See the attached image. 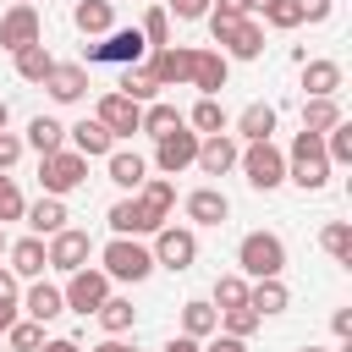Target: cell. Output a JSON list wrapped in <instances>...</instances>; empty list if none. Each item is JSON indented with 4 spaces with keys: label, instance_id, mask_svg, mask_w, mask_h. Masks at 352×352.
Returning <instances> with one entry per match:
<instances>
[{
    "label": "cell",
    "instance_id": "6da1fadb",
    "mask_svg": "<svg viewBox=\"0 0 352 352\" xmlns=\"http://www.w3.org/2000/svg\"><path fill=\"white\" fill-rule=\"evenodd\" d=\"M99 270L110 275V286H116V280H121V286H143V280L154 275V253H148L143 236H110V242L99 248Z\"/></svg>",
    "mask_w": 352,
    "mask_h": 352
},
{
    "label": "cell",
    "instance_id": "7a4b0ae2",
    "mask_svg": "<svg viewBox=\"0 0 352 352\" xmlns=\"http://www.w3.org/2000/svg\"><path fill=\"white\" fill-rule=\"evenodd\" d=\"M286 182L302 187V192H324L330 187V160H324L319 132H297L292 138V148H286Z\"/></svg>",
    "mask_w": 352,
    "mask_h": 352
},
{
    "label": "cell",
    "instance_id": "3957f363",
    "mask_svg": "<svg viewBox=\"0 0 352 352\" xmlns=\"http://www.w3.org/2000/svg\"><path fill=\"white\" fill-rule=\"evenodd\" d=\"M236 275L242 280H275V275H286V242L275 231H248L236 242Z\"/></svg>",
    "mask_w": 352,
    "mask_h": 352
},
{
    "label": "cell",
    "instance_id": "277c9868",
    "mask_svg": "<svg viewBox=\"0 0 352 352\" xmlns=\"http://www.w3.org/2000/svg\"><path fill=\"white\" fill-rule=\"evenodd\" d=\"M209 38L226 60H258L264 55V22L258 16H209Z\"/></svg>",
    "mask_w": 352,
    "mask_h": 352
},
{
    "label": "cell",
    "instance_id": "5b68a950",
    "mask_svg": "<svg viewBox=\"0 0 352 352\" xmlns=\"http://www.w3.org/2000/svg\"><path fill=\"white\" fill-rule=\"evenodd\" d=\"M236 170L253 192H275V187H286V148H275V138L270 143H242Z\"/></svg>",
    "mask_w": 352,
    "mask_h": 352
},
{
    "label": "cell",
    "instance_id": "8992f818",
    "mask_svg": "<svg viewBox=\"0 0 352 352\" xmlns=\"http://www.w3.org/2000/svg\"><path fill=\"white\" fill-rule=\"evenodd\" d=\"M148 253H154V270L187 275V270L198 264V231H192V226H160Z\"/></svg>",
    "mask_w": 352,
    "mask_h": 352
},
{
    "label": "cell",
    "instance_id": "52a82bcc",
    "mask_svg": "<svg viewBox=\"0 0 352 352\" xmlns=\"http://www.w3.org/2000/svg\"><path fill=\"white\" fill-rule=\"evenodd\" d=\"M88 182V160L77 154V148H60V154H44L38 160V187H44V198H66V192H77Z\"/></svg>",
    "mask_w": 352,
    "mask_h": 352
},
{
    "label": "cell",
    "instance_id": "ba28073f",
    "mask_svg": "<svg viewBox=\"0 0 352 352\" xmlns=\"http://www.w3.org/2000/svg\"><path fill=\"white\" fill-rule=\"evenodd\" d=\"M60 297H66V314H99V302L110 297V275L99 270V264H82V270H72L66 275V286H60Z\"/></svg>",
    "mask_w": 352,
    "mask_h": 352
},
{
    "label": "cell",
    "instance_id": "9c48e42d",
    "mask_svg": "<svg viewBox=\"0 0 352 352\" xmlns=\"http://www.w3.org/2000/svg\"><path fill=\"white\" fill-rule=\"evenodd\" d=\"M143 55H148V44L138 28H110L99 44H88V66H138Z\"/></svg>",
    "mask_w": 352,
    "mask_h": 352
},
{
    "label": "cell",
    "instance_id": "30bf717a",
    "mask_svg": "<svg viewBox=\"0 0 352 352\" xmlns=\"http://www.w3.org/2000/svg\"><path fill=\"white\" fill-rule=\"evenodd\" d=\"M44 258H50L55 275H72V270H82V264L94 258V236L77 231V226H66V231H55V236L44 242Z\"/></svg>",
    "mask_w": 352,
    "mask_h": 352
},
{
    "label": "cell",
    "instance_id": "8fae6325",
    "mask_svg": "<svg viewBox=\"0 0 352 352\" xmlns=\"http://www.w3.org/2000/svg\"><path fill=\"white\" fill-rule=\"evenodd\" d=\"M28 44H44V16H38V6H6V16H0V50L16 55V50H28Z\"/></svg>",
    "mask_w": 352,
    "mask_h": 352
},
{
    "label": "cell",
    "instance_id": "7c38bea8",
    "mask_svg": "<svg viewBox=\"0 0 352 352\" xmlns=\"http://www.w3.org/2000/svg\"><path fill=\"white\" fill-rule=\"evenodd\" d=\"M226 77H231V60H226L220 50H192V60H187V88H198V99H220Z\"/></svg>",
    "mask_w": 352,
    "mask_h": 352
},
{
    "label": "cell",
    "instance_id": "4fadbf2b",
    "mask_svg": "<svg viewBox=\"0 0 352 352\" xmlns=\"http://www.w3.org/2000/svg\"><path fill=\"white\" fill-rule=\"evenodd\" d=\"M94 121H99V126H104V132L121 143V138H132V132H138V121H143V104H132L126 94H116V88H110V94H99V104H94Z\"/></svg>",
    "mask_w": 352,
    "mask_h": 352
},
{
    "label": "cell",
    "instance_id": "5bb4252c",
    "mask_svg": "<svg viewBox=\"0 0 352 352\" xmlns=\"http://www.w3.org/2000/svg\"><path fill=\"white\" fill-rule=\"evenodd\" d=\"M192 160H198V132H187V126H176L154 143V170L160 176H182V170H192Z\"/></svg>",
    "mask_w": 352,
    "mask_h": 352
},
{
    "label": "cell",
    "instance_id": "9a60e30c",
    "mask_svg": "<svg viewBox=\"0 0 352 352\" xmlns=\"http://www.w3.org/2000/svg\"><path fill=\"white\" fill-rule=\"evenodd\" d=\"M187 60H192V44H165V50H148L143 55V66L154 72L160 94L165 88H187Z\"/></svg>",
    "mask_w": 352,
    "mask_h": 352
},
{
    "label": "cell",
    "instance_id": "2e32d148",
    "mask_svg": "<svg viewBox=\"0 0 352 352\" xmlns=\"http://www.w3.org/2000/svg\"><path fill=\"white\" fill-rule=\"evenodd\" d=\"M104 220H110V236H154V231H160V220L143 209V198H138V192L116 198Z\"/></svg>",
    "mask_w": 352,
    "mask_h": 352
},
{
    "label": "cell",
    "instance_id": "e0dca14e",
    "mask_svg": "<svg viewBox=\"0 0 352 352\" xmlns=\"http://www.w3.org/2000/svg\"><path fill=\"white\" fill-rule=\"evenodd\" d=\"M341 82H346L341 60H330V55H308L302 60V99H336Z\"/></svg>",
    "mask_w": 352,
    "mask_h": 352
},
{
    "label": "cell",
    "instance_id": "ac0fdd59",
    "mask_svg": "<svg viewBox=\"0 0 352 352\" xmlns=\"http://www.w3.org/2000/svg\"><path fill=\"white\" fill-rule=\"evenodd\" d=\"M182 214L192 220V231H198V226H226V220H231V198H226L220 187H192V192L182 198Z\"/></svg>",
    "mask_w": 352,
    "mask_h": 352
},
{
    "label": "cell",
    "instance_id": "d6986e66",
    "mask_svg": "<svg viewBox=\"0 0 352 352\" xmlns=\"http://www.w3.org/2000/svg\"><path fill=\"white\" fill-rule=\"evenodd\" d=\"M16 308H22V319L50 324V319H60V314H66V297H60V286H55V280H28Z\"/></svg>",
    "mask_w": 352,
    "mask_h": 352
},
{
    "label": "cell",
    "instance_id": "ffe728a7",
    "mask_svg": "<svg viewBox=\"0 0 352 352\" xmlns=\"http://www.w3.org/2000/svg\"><path fill=\"white\" fill-rule=\"evenodd\" d=\"M44 94H50L55 104L88 99V66H82V60H55V72L44 77Z\"/></svg>",
    "mask_w": 352,
    "mask_h": 352
},
{
    "label": "cell",
    "instance_id": "44dd1931",
    "mask_svg": "<svg viewBox=\"0 0 352 352\" xmlns=\"http://www.w3.org/2000/svg\"><path fill=\"white\" fill-rule=\"evenodd\" d=\"M275 121H280V110H275L270 99H253V104L231 121V138H236V143H270V138H275Z\"/></svg>",
    "mask_w": 352,
    "mask_h": 352
},
{
    "label": "cell",
    "instance_id": "7402d4cb",
    "mask_svg": "<svg viewBox=\"0 0 352 352\" xmlns=\"http://www.w3.org/2000/svg\"><path fill=\"white\" fill-rule=\"evenodd\" d=\"M236 154H242V143L231 138V132H214V138H198V170L204 176H231L236 170Z\"/></svg>",
    "mask_w": 352,
    "mask_h": 352
},
{
    "label": "cell",
    "instance_id": "603a6c76",
    "mask_svg": "<svg viewBox=\"0 0 352 352\" xmlns=\"http://www.w3.org/2000/svg\"><path fill=\"white\" fill-rule=\"evenodd\" d=\"M6 270L28 286V280H44V270H50V258H44V236H16L11 248H6Z\"/></svg>",
    "mask_w": 352,
    "mask_h": 352
},
{
    "label": "cell",
    "instance_id": "cb8c5ba5",
    "mask_svg": "<svg viewBox=\"0 0 352 352\" xmlns=\"http://www.w3.org/2000/svg\"><path fill=\"white\" fill-rule=\"evenodd\" d=\"M66 148H77L82 160H104V154L116 148V138H110L94 116H82V121H72V126H66Z\"/></svg>",
    "mask_w": 352,
    "mask_h": 352
},
{
    "label": "cell",
    "instance_id": "d4e9b609",
    "mask_svg": "<svg viewBox=\"0 0 352 352\" xmlns=\"http://www.w3.org/2000/svg\"><path fill=\"white\" fill-rule=\"evenodd\" d=\"M28 236H55V231H66L72 226V209H66V198H38V204H28Z\"/></svg>",
    "mask_w": 352,
    "mask_h": 352
},
{
    "label": "cell",
    "instance_id": "484cf974",
    "mask_svg": "<svg viewBox=\"0 0 352 352\" xmlns=\"http://www.w3.org/2000/svg\"><path fill=\"white\" fill-rule=\"evenodd\" d=\"M104 170H110V182H116L121 192H138V187L148 182V160L132 154V148H110V154H104Z\"/></svg>",
    "mask_w": 352,
    "mask_h": 352
},
{
    "label": "cell",
    "instance_id": "4316f807",
    "mask_svg": "<svg viewBox=\"0 0 352 352\" xmlns=\"http://www.w3.org/2000/svg\"><path fill=\"white\" fill-rule=\"evenodd\" d=\"M248 308L258 314V319H275V314H286L292 308V286L275 275V280H248Z\"/></svg>",
    "mask_w": 352,
    "mask_h": 352
},
{
    "label": "cell",
    "instance_id": "83f0119b",
    "mask_svg": "<svg viewBox=\"0 0 352 352\" xmlns=\"http://www.w3.org/2000/svg\"><path fill=\"white\" fill-rule=\"evenodd\" d=\"M72 28H77L82 38H104V33L116 28V6H110V0H77V6H72Z\"/></svg>",
    "mask_w": 352,
    "mask_h": 352
},
{
    "label": "cell",
    "instance_id": "f1b7e54d",
    "mask_svg": "<svg viewBox=\"0 0 352 352\" xmlns=\"http://www.w3.org/2000/svg\"><path fill=\"white\" fill-rule=\"evenodd\" d=\"M22 143H28L38 160H44V154H60V148H66V126H60L55 116H33L28 132H22Z\"/></svg>",
    "mask_w": 352,
    "mask_h": 352
},
{
    "label": "cell",
    "instance_id": "f546056e",
    "mask_svg": "<svg viewBox=\"0 0 352 352\" xmlns=\"http://www.w3.org/2000/svg\"><path fill=\"white\" fill-rule=\"evenodd\" d=\"M187 132H198V138H214V132H231V116H226V104L220 99H198L187 116Z\"/></svg>",
    "mask_w": 352,
    "mask_h": 352
},
{
    "label": "cell",
    "instance_id": "4dcf8cb0",
    "mask_svg": "<svg viewBox=\"0 0 352 352\" xmlns=\"http://www.w3.org/2000/svg\"><path fill=\"white\" fill-rule=\"evenodd\" d=\"M138 198H143V209H148L160 226H170V209H176V182H170V176H148V182L138 187Z\"/></svg>",
    "mask_w": 352,
    "mask_h": 352
},
{
    "label": "cell",
    "instance_id": "1f68e13d",
    "mask_svg": "<svg viewBox=\"0 0 352 352\" xmlns=\"http://www.w3.org/2000/svg\"><path fill=\"white\" fill-rule=\"evenodd\" d=\"M220 330V314H214V302L209 297H192V302H182V336H192V341H209Z\"/></svg>",
    "mask_w": 352,
    "mask_h": 352
},
{
    "label": "cell",
    "instance_id": "d6a6232c",
    "mask_svg": "<svg viewBox=\"0 0 352 352\" xmlns=\"http://www.w3.org/2000/svg\"><path fill=\"white\" fill-rule=\"evenodd\" d=\"M116 94H126L132 104H154V99H160V82H154V72L138 60V66H121V82H116Z\"/></svg>",
    "mask_w": 352,
    "mask_h": 352
},
{
    "label": "cell",
    "instance_id": "836d02e7",
    "mask_svg": "<svg viewBox=\"0 0 352 352\" xmlns=\"http://www.w3.org/2000/svg\"><path fill=\"white\" fill-rule=\"evenodd\" d=\"M94 319H99V330H104V336H126V330L138 324V308H132V297H116V292H110V297L99 302V314H94Z\"/></svg>",
    "mask_w": 352,
    "mask_h": 352
},
{
    "label": "cell",
    "instance_id": "e575fe53",
    "mask_svg": "<svg viewBox=\"0 0 352 352\" xmlns=\"http://www.w3.org/2000/svg\"><path fill=\"white\" fill-rule=\"evenodd\" d=\"M11 60H16V77H22V82H33V88H44V77L55 72V55H50L44 44H28V50H16Z\"/></svg>",
    "mask_w": 352,
    "mask_h": 352
},
{
    "label": "cell",
    "instance_id": "d590c367",
    "mask_svg": "<svg viewBox=\"0 0 352 352\" xmlns=\"http://www.w3.org/2000/svg\"><path fill=\"white\" fill-rule=\"evenodd\" d=\"M176 126H187L182 121V110L170 104V99H154V104H143V121H138V132H148L154 143L165 138V132H176Z\"/></svg>",
    "mask_w": 352,
    "mask_h": 352
},
{
    "label": "cell",
    "instance_id": "8d00e7d4",
    "mask_svg": "<svg viewBox=\"0 0 352 352\" xmlns=\"http://www.w3.org/2000/svg\"><path fill=\"white\" fill-rule=\"evenodd\" d=\"M336 121H346V110H341V99H302V132H330Z\"/></svg>",
    "mask_w": 352,
    "mask_h": 352
},
{
    "label": "cell",
    "instance_id": "74e56055",
    "mask_svg": "<svg viewBox=\"0 0 352 352\" xmlns=\"http://www.w3.org/2000/svg\"><path fill=\"white\" fill-rule=\"evenodd\" d=\"M319 143H324V160H330V170H336V165H352V121H336V126H330Z\"/></svg>",
    "mask_w": 352,
    "mask_h": 352
},
{
    "label": "cell",
    "instance_id": "f35d334b",
    "mask_svg": "<svg viewBox=\"0 0 352 352\" xmlns=\"http://www.w3.org/2000/svg\"><path fill=\"white\" fill-rule=\"evenodd\" d=\"M319 248H324L336 264H352V226H346V220H330V226L319 231Z\"/></svg>",
    "mask_w": 352,
    "mask_h": 352
},
{
    "label": "cell",
    "instance_id": "ab89813d",
    "mask_svg": "<svg viewBox=\"0 0 352 352\" xmlns=\"http://www.w3.org/2000/svg\"><path fill=\"white\" fill-rule=\"evenodd\" d=\"M209 302H214V314H226V308H242L248 302V280L231 270V275H220L214 280V292H209Z\"/></svg>",
    "mask_w": 352,
    "mask_h": 352
},
{
    "label": "cell",
    "instance_id": "60d3db41",
    "mask_svg": "<svg viewBox=\"0 0 352 352\" xmlns=\"http://www.w3.org/2000/svg\"><path fill=\"white\" fill-rule=\"evenodd\" d=\"M138 33H143L148 50H165V44H170V16H165V6H148L143 22H138Z\"/></svg>",
    "mask_w": 352,
    "mask_h": 352
},
{
    "label": "cell",
    "instance_id": "b9f144b4",
    "mask_svg": "<svg viewBox=\"0 0 352 352\" xmlns=\"http://www.w3.org/2000/svg\"><path fill=\"white\" fill-rule=\"evenodd\" d=\"M258 324H264V319H258V314H253L248 302H242V308H226V314H220V336H236V341H248V336H253Z\"/></svg>",
    "mask_w": 352,
    "mask_h": 352
},
{
    "label": "cell",
    "instance_id": "7bdbcfd3",
    "mask_svg": "<svg viewBox=\"0 0 352 352\" xmlns=\"http://www.w3.org/2000/svg\"><path fill=\"white\" fill-rule=\"evenodd\" d=\"M0 341H6L11 352H38V346H44V324H33V319H16V324H11Z\"/></svg>",
    "mask_w": 352,
    "mask_h": 352
},
{
    "label": "cell",
    "instance_id": "ee69618b",
    "mask_svg": "<svg viewBox=\"0 0 352 352\" xmlns=\"http://www.w3.org/2000/svg\"><path fill=\"white\" fill-rule=\"evenodd\" d=\"M264 28H280V33H292V28H302V11H297V0H275L264 16H258Z\"/></svg>",
    "mask_w": 352,
    "mask_h": 352
},
{
    "label": "cell",
    "instance_id": "f6af8a7d",
    "mask_svg": "<svg viewBox=\"0 0 352 352\" xmlns=\"http://www.w3.org/2000/svg\"><path fill=\"white\" fill-rule=\"evenodd\" d=\"M28 214V198H22V187L11 182V176H0V226L6 220H22Z\"/></svg>",
    "mask_w": 352,
    "mask_h": 352
},
{
    "label": "cell",
    "instance_id": "bcb514c9",
    "mask_svg": "<svg viewBox=\"0 0 352 352\" xmlns=\"http://www.w3.org/2000/svg\"><path fill=\"white\" fill-rule=\"evenodd\" d=\"M165 6V16H176V22H204L209 16V0H160Z\"/></svg>",
    "mask_w": 352,
    "mask_h": 352
},
{
    "label": "cell",
    "instance_id": "7dc6e473",
    "mask_svg": "<svg viewBox=\"0 0 352 352\" xmlns=\"http://www.w3.org/2000/svg\"><path fill=\"white\" fill-rule=\"evenodd\" d=\"M22 154H28V143H22V132H0V176H6V170H11V165H16Z\"/></svg>",
    "mask_w": 352,
    "mask_h": 352
},
{
    "label": "cell",
    "instance_id": "c3c4849f",
    "mask_svg": "<svg viewBox=\"0 0 352 352\" xmlns=\"http://www.w3.org/2000/svg\"><path fill=\"white\" fill-rule=\"evenodd\" d=\"M297 11H302V22H308V28H319V22H330L336 0H297Z\"/></svg>",
    "mask_w": 352,
    "mask_h": 352
},
{
    "label": "cell",
    "instance_id": "681fc988",
    "mask_svg": "<svg viewBox=\"0 0 352 352\" xmlns=\"http://www.w3.org/2000/svg\"><path fill=\"white\" fill-rule=\"evenodd\" d=\"M16 302H22V280L0 264V308H16Z\"/></svg>",
    "mask_w": 352,
    "mask_h": 352
},
{
    "label": "cell",
    "instance_id": "f907efd6",
    "mask_svg": "<svg viewBox=\"0 0 352 352\" xmlns=\"http://www.w3.org/2000/svg\"><path fill=\"white\" fill-rule=\"evenodd\" d=\"M204 352H248V341H236V336H220V330H214V336L204 341Z\"/></svg>",
    "mask_w": 352,
    "mask_h": 352
},
{
    "label": "cell",
    "instance_id": "816d5d0a",
    "mask_svg": "<svg viewBox=\"0 0 352 352\" xmlns=\"http://www.w3.org/2000/svg\"><path fill=\"white\" fill-rule=\"evenodd\" d=\"M209 16H248V0H209Z\"/></svg>",
    "mask_w": 352,
    "mask_h": 352
},
{
    "label": "cell",
    "instance_id": "f5cc1de1",
    "mask_svg": "<svg viewBox=\"0 0 352 352\" xmlns=\"http://www.w3.org/2000/svg\"><path fill=\"white\" fill-rule=\"evenodd\" d=\"M330 330H336L341 341H352V308H336V314H330Z\"/></svg>",
    "mask_w": 352,
    "mask_h": 352
},
{
    "label": "cell",
    "instance_id": "db71d44e",
    "mask_svg": "<svg viewBox=\"0 0 352 352\" xmlns=\"http://www.w3.org/2000/svg\"><path fill=\"white\" fill-rule=\"evenodd\" d=\"M160 352H204V341H192V336H182V330H176V336H170Z\"/></svg>",
    "mask_w": 352,
    "mask_h": 352
},
{
    "label": "cell",
    "instance_id": "11a10c76",
    "mask_svg": "<svg viewBox=\"0 0 352 352\" xmlns=\"http://www.w3.org/2000/svg\"><path fill=\"white\" fill-rule=\"evenodd\" d=\"M38 352H82V346H77V336H44Z\"/></svg>",
    "mask_w": 352,
    "mask_h": 352
},
{
    "label": "cell",
    "instance_id": "9f6ffc18",
    "mask_svg": "<svg viewBox=\"0 0 352 352\" xmlns=\"http://www.w3.org/2000/svg\"><path fill=\"white\" fill-rule=\"evenodd\" d=\"M88 352H126V341H121V336H104V341H94Z\"/></svg>",
    "mask_w": 352,
    "mask_h": 352
},
{
    "label": "cell",
    "instance_id": "6f0895ef",
    "mask_svg": "<svg viewBox=\"0 0 352 352\" xmlns=\"http://www.w3.org/2000/svg\"><path fill=\"white\" fill-rule=\"evenodd\" d=\"M16 319H22V308H0V336H6V330H11Z\"/></svg>",
    "mask_w": 352,
    "mask_h": 352
},
{
    "label": "cell",
    "instance_id": "680465c9",
    "mask_svg": "<svg viewBox=\"0 0 352 352\" xmlns=\"http://www.w3.org/2000/svg\"><path fill=\"white\" fill-rule=\"evenodd\" d=\"M270 6H275V0H248V16H264Z\"/></svg>",
    "mask_w": 352,
    "mask_h": 352
},
{
    "label": "cell",
    "instance_id": "91938a15",
    "mask_svg": "<svg viewBox=\"0 0 352 352\" xmlns=\"http://www.w3.org/2000/svg\"><path fill=\"white\" fill-rule=\"evenodd\" d=\"M6 121H11V104H6V99H0V132H6Z\"/></svg>",
    "mask_w": 352,
    "mask_h": 352
},
{
    "label": "cell",
    "instance_id": "94428289",
    "mask_svg": "<svg viewBox=\"0 0 352 352\" xmlns=\"http://www.w3.org/2000/svg\"><path fill=\"white\" fill-rule=\"evenodd\" d=\"M297 352H330V346H314V341H302V346H297Z\"/></svg>",
    "mask_w": 352,
    "mask_h": 352
},
{
    "label": "cell",
    "instance_id": "6125c7cd",
    "mask_svg": "<svg viewBox=\"0 0 352 352\" xmlns=\"http://www.w3.org/2000/svg\"><path fill=\"white\" fill-rule=\"evenodd\" d=\"M6 248H11V236H6V226H0V258H6Z\"/></svg>",
    "mask_w": 352,
    "mask_h": 352
},
{
    "label": "cell",
    "instance_id": "be15d7a7",
    "mask_svg": "<svg viewBox=\"0 0 352 352\" xmlns=\"http://www.w3.org/2000/svg\"><path fill=\"white\" fill-rule=\"evenodd\" d=\"M11 6H33V0H11Z\"/></svg>",
    "mask_w": 352,
    "mask_h": 352
},
{
    "label": "cell",
    "instance_id": "e7e4bbea",
    "mask_svg": "<svg viewBox=\"0 0 352 352\" xmlns=\"http://www.w3.org/2000/svg\"><path fill=\"white\" fill-rule=\"evenodd\" d=\"M126 352H138V346H126Z\"/></svg>",
    "mask_w": 352,
    "mask_h": 352
}]
</instances>
